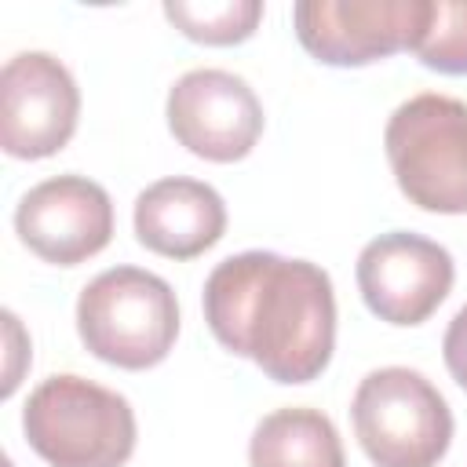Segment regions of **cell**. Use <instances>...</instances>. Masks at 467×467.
<instances>
[{
	"mask_svg": "<svg viewBox=\"0 0 467 467\" xmlns=\"http://www.w3.org/2000/svg\"><path fill=\"white\" fill-rule=\"evenodd\" d=\"M164 18L186 33L197 44H241L255 33L259 18H263V0H168L164 4Z\"/></svg>",
	"mask_w": 467,
	"mask_h": 467,
	"instance_id": "13",
	"label": "cell"
},
{
	"mask_svg": "<svg viewBox=\"0 0 467 467\" xmlns=\"http://www.w3.org/2000/svg\"><path fill=\"white\" fill-rule=\"evenodd\" d=\"M252 467H347L336 423L321 409L288 405L266 412L248 441Z\"/></svg>",
	"mask_w": 467,
	"mask_h": 467,
	"instance_id": "12",
	"label": "cell"
},
{
	"mask_svg": "<svg viewBox=\"0 0 467 467\" xmlns=\"http://www.w3.org/2000/svg\"><path fill=\"white\" fill-rule=\"evenodd\" d=\"M456 263L438 241L390 230L372 237L358 255V288L365 306L387 325H423L452 292Z\"/></svg>",
	"mask_w": 467,
	"mask_h": 467,
	"instance_id": "7",
	"label": "cell"
},
{
	"mask_svg": "<svg viewBox=\"0 0 467 467\" xmlns=\"http://www.w3.org/2000/svg\"><path fill=\"white\" fill-rule=\"evenodd\" d=\"M22 244L55 266L99 255L113 237V201L88 175H55L22 193L15 208Z\"/></svg>",
	"mask_w": 467,
	"mask_h": 467,
	"instance_id": "10",
	"label": "cell"
},
{
	"mask_svg": "<svg viewBox=\"0 0 467 467\" xmlns=\"http://www.w3.org/2000/svg\"><path fill=\"white\" fill-rule=\"evenodd\" d=\"M168 128L193 157L230 164L255 150L263 106L244 77L230 69H190L168 91Z\"/></svg>",
	"mask_w": 467,
	"mask_h": 467,
	"instance_id": "9",
	"label": "cell"
},
{
	"mask_svg": "<svg viewBox=\"0 0 467 467\" xmlns=\"http://www.w3.org/2000/svg\"><path fill=\"white\" fill-rule=\"evenodd\" d=\"M22 431L51 467H124L135 452L128 398L73 372L51 376L29 394Z\"/></svg>",
	"mask_w": 467,
	"mask_h": 467,
	"instance_id": "2",
	"label": "cell"
},
{
	"mask_svg": "<svg viewBox=\"0 0 467 467\" xmlns=\"http://www.w3.org/2000/svg\"><path fill=\"white\" fill-rule=\"evenodd\" d=\"M441 354H445V368L449 376L467 390V303L452 314L445 339H441Z\"/></svg>",
	"mask_w": 467,
	"mask_h": 467,
	"instance_id": "15",
	"label": "cell"
},
{
	"mask_svg": "<svg viewBox=\"0 0 467 467\" xmlns=\"http://www.w3.org/2000/svg\"><path fill=\"white\" fill-rule=\"evenodd\" d=\"M383 150L409 204L438 215L467 212V102L438 91L405 99L387 120Z\"/></svg>",
	"mask_w": 467,
	"mask_h": 467,
	"instance_id": "4",
	"label": "cell"
},
{
	"mask_svg": "<svg viewBox=\"0 0 467 467\" xmlns=\"http://www.w3.org/2000/svg\"><path fill=\"white\" fill-rule=\"evenodd\" d=\"M358 445L376 467H438L452 445V412L416 368H372L350 401Z\"/></svg>",
	"mask_w": 467,
	"mask_h": 467,
	"instance_id": "5",
	"label": "cell"
},
{
	"mask_svg": "<svg viewBox=\"0 0 467 467\" xmlns=\"http://www.w3.org/2000/svg\"><path fill=\"white\" fill-rule=\"evenodd\" d=\"M77 332L84 347L117 368L161 365L179 336V299L171 285L142 266H109L91 277L77 299Z\"/></svg>",
	"mask_w": 467,
	"mask_h": 467,
	"instance_id": "3",
	"label": "cell"
},
{
	"mask_svg": "<svg viewBox=\"0 0 467 467\" xmlns=\"http://www.w3.org/2000/svg\"><path fill=\"white\" fill-rule=\"evenodd\" d=\"M299 44L325 66H368L412 51L431 0H303L292 7Z\"/></svg>",
	"mask_w": 467,
	"mask_h": 467,
	"instance_id": "6",
	"label": "cell"
},
{
	"mask_svg": "<svg viewBox=\"0 0 467 467\" xmlns=\"http://www.w3.org/2000/svg\"><path fill=\"white\" fill-rule=\"evenodd\" d=\"M80 117L73 73L47 51H22L0 69V146L18 161L58 153Z\"/></svg>",
	"mask_w": 467,
	"mask_h": 467,
	"instance_id": "8",
	"label": "cell"
},
{
	"mask_svg": "<svg viewBox=\"0 0 467 467\" xmlns=\"http://www.w3.org/2000/svg\"><path fill=\"white\" fill-rule=\"evenodd\" d=\"M201 303L212 336L274 383H310L332 361L336 292L310 259L237 252L208 274Z\"/></svg>",
	"mask_w": 467,
	"mask_h": 467,
	"instance_id": "1",
	"label": "cell"
},
{
	"mask_svg": "<svg viewBox=\"0 0 467 467\" xmlns=\"http://www.w3.org/2000/svg\"><path fill=\"white\" fill-rule=\"evenodd\" d=\"M412 55L445 77L467 73V0H431V18Z\"/></svg>",
	"mask_w": 467,
	"mask_h": 467,
	"instance_id": "14",
	"label": "cell"
},
{
	"mask_svg": "<svg viewBox=\"0 0 467 467\" xmlns=\"http://www.w3.org/2000/svg\"><path fill=\"white\" fill-rule=\"evenodd\" d=\"M131 219L142 248L164 259H193L226 234V201L201 179L168 175L135 197Z\"/></svg>",
	"mask_w": 467,
	"mask_h": 467,
	"instance_id": "11",
	"label": "cell"
}]
</instances>
